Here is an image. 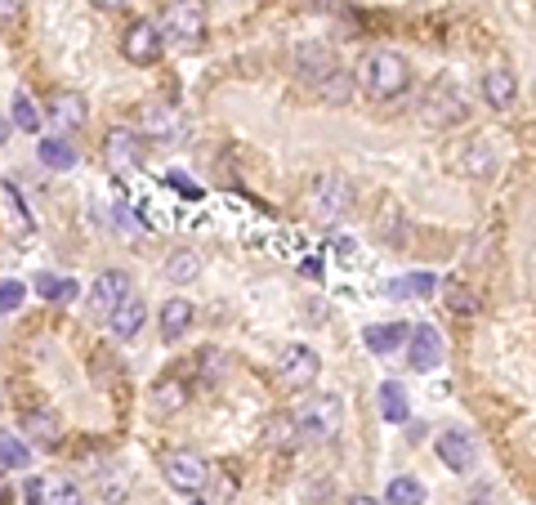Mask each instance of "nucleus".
<instances>
[{
    "label": "nucleus",
    "instance_id": "obj_4",
    "mask_svg": "<svg viewBox=\"0 0 536 505\" xmlns=\"http://www.w3.org/2000/svg\"><path fill=\"white\" fill-rule=\"evenodd\" d=\"M309 215L318 224H340L353 215V184L344 175H318L309 188Z\"/></svg>",
    "mask_w": 536,
    "mask_h": 505
},
{
    "label": "nucleus",
    "instance_id": "obj_40",
    "mask_svg": "<svg viewBox=\"0 0 536 505\" xmlns=\"http://www.w3.org/2000/svg\"><path fill=\"white\" fill-rule=\"evenodd\" d=\"M304 5H322V0H304Z\"/></svg>",
    "mask_w": 536,
    "mask_h": 505
},
{
    "label": "nucleus",
    "instance_id": "obj_34",
    "mask_svg": "<svg viewBox=\"0 0 536 505\" xmlns=\"http://www.w3.org/2000/svg\"><path fill=\"white\" fill-rule=\"evenodd\" d=\"M23 300H27V282H18V278L0 282V313H14Z\"/></svg>",
    "mask_w": 536,
    "mask_h": 505
},
{
    "label": "nucleus",
    "instance_id": "obj_29",
    "mask_svg": "<svg viewBox=\"0 0 536 505\" xmlns=\"http://www.w3.org/2000/svg\"><path fill=\"white\" fill-rule=\"evenodd\" d=\"M496 170V152L487 139H474V144L465 148V175H474V179H483V175H492Z\"/></svg>",
    "mask_w": 536,
    "mask_h": 505
},
{
    "label": "nucleus",
    "instance_id": "obj_11",
    "mask_svg": "<svg viewBox=\"0 0 536 505\" xmlns=\"http://www.w3.org/2000/svg\"><path fill=\"white\" fill-rule=\"evenodd\" d=\"M23 497H27V505H85L81 483L67 479V474H41V479H27Z\"/></svg>",
    "mask_w": 536,
    "mask_h": 505
},
{
    "label": "nucleus",
    "instance_id": "obj_26",
    "mask_svg": "<svg viewBox=\"0 0 536 505\" xmlns=\"http://www.w3.org/2000/svg\"><path fill=\"white\" fill-rule=\"evenodd\" d=\"M434 291H438L434 273H407V278L389 282V295H394V300H429Z\"/></svg>",
    "mask_w": 536,
    "mask_h": 505
},
{
    "label": "nucleus",
    "instance_id": "obj_9",
    "mask_svg": "<svg viewBox=\"0 0 536 505\" xmlns=\"http://www.w3.org/2000/svg\"><path fill=\"white\" fill-rule=\"evenodd\" d=\"M277 376H282L286 389H313L322 376V358L309 345H286L282 358H277Z\"/></svg>",
    "mask_w": 536,
    "mask_h": 505
},
{
    "label": "nucleus",
    "instance_id": "obj_3",
    "mask_svg": "<svg viewBox=\"0 0 536 505\" xmlns=\"http://www.w3.org/2000/svg\"><path fill=\"white\" fill-rule=\"evenodd\" d=\"M420 117H425V126H434V130H456L469 117V103H465L461 85L447 81V76H438V81L420 94Z\"/></svg>",
    "mask_w": 536,
    "mask_h": 505
},
{
    "label": "nucleus",
    "instance_id": "obj_36",
    "mask_svg": "<svg viewBox=\"0 0 536 505\" xmlns=\"http://www.w3.org/2000/svg\"><path fill=\"white\" fill-rule=\"evenodd\" d=\"M90 5H94V9H121L126 0H90Z\"/></svg>",
    "mask_w": 536,
    "mask_h": 505
},
{
    "label": "nucleus",
    "instance_id": "obj_42",
    "mask_svg": "<svg viewBox=\"0 0 536 505\" xmlns=\"http://www.w3.org/2000/svg\"><path fill=\"white\" fill-rule=\"evenodd\" d=\"M193 505H206V501H193Z\"/></svg>",
    "mask_w": 536,
    "mask_h": 505
},
{
    "label": "nucleus",
    "instance_id": "obj_20",
    "mask_svg": "<svg viewBox=\"0 0 536 505\" xmlns=\"http://www.w3.org/2000/svg\"><path fill=\"white\" fill-rule=\"evenodd\" d=\"M264 443L273 447V452H295V447L304 443V430H300V421H295V412H273L268 416Z\"/></svg>",
    "mask_w": 536,
    "mask_h": 505
},
{
    "label": "nucleus",
    "instance_id": "obj_33",
    "mask_svg": "<svg viewBox=\"0 0 536 505\" xmlns=\"http://www.w3.org/2000/svg\"><path fill=\"white\" fill-rule=\"evenodd\" d=\"M443 287V282H438ZM443 300H447V309H456V313H474L478 309V295L465 287V282H447L443 287Z\"/></svg>",
    "mask_w": 536,
    "mask_h": 505
},
{
    "label": "nucleus",
    "instance_id": "obj_14",
    "mask_svg": "<svg viewBox=\"0 0 536 505\" xmlns=\"http://www.w3.org/2000/svg\"><path fill=\"white\" fill-rule=\"evenodd\" d=\"M407 362L416 371H434L438 362H443V336H438L429 322H420V327L407 331Z\"/></svg>",
    "mask_w": 536,
    "mask_h": 505
},
{
    "label": "nucleus",
    "instance_id": "obj_41",
    "mask_svg": "<svg viewBox=\"0 0 536 505\" xmlns=\"http://www.w3.org/2000/svg\"><path fill=\"white\" fill-rule=\"evenodd\" d=\"M0 407H5V394H0Z\"/></svg>",
    "mask_w": 536,
    "mask_h": 505
},
{
    "label": "nucleus",
    "instance_id": "obj_6",
    "mask_svg": "<svg viewBox=\"0 0 536 505\" xmlns=\"http://www.w3.org/2000/svg\"><path fill=\"white\" fill-rule=\"evenodd\" d=\"M161 32L175 45H201L206 41V0H170L161 14Z\"/></svg>",
    "mask_w": 536,
    "mask_h": 505
},
{
    "label": "nucleus",
    "instance_id": "obj_27",
    "mask_svg": "<svg viewBox=\"0 0 536 505\" xmlns=\"http://www.w3.org/2000/svg\"><path fill=\"white\" fill-rule=\"evenodd\" d=\"M385 501L389 505H425L429 492H425V483H420V479H411V474H398V479L389 483Z\"/></svg>",
    "mask_w": 536,
    "mask_h": 505
},
{
    "label": "nucleus",
    "instance_id": "obj_22",
    "mask_svg": "<svg viewBox=\"0 0 536 505\" xmlns=\"http://www.w3.org/2000/svg\"><path fill=\"white\" fill-rule=\"evenodd\" d=\"M193 318H197V309L188 300H166L161 304V340H166V345L184 340L188 327H193Z\"/></svg>",
    "mask_w": 536,
    "mask_h": 505
},
{
    "label": "nucleus",
    "instance_id": "obj_12",
    "mask_svg": "<svg viewBox=\"0 0 536 505\" xmlns=\"http://www.w3.org/2000/svg\"><path fill=\"white\" fill-rule=\"evenodd\" d=\"M130 295V278L121 269H103L99 278L90 282V313L94 318H112V309H117L121 300Z\"/></svg>",
    "mask_w": 536,
    "mask_h": 505
},
{
    "label": "nucleus",
    "instance_id": "obj_15",
    "mask_svg": "<svg viewBox=\"0 0 536 505\" xmlns=\"http://www.w3.org/2000/svg\"><path fill=\"white\" fill-rule=\"evenodd\" d=\"M514 99H519V76H514L510 68H492L483 72V103L496 112H510Z\"/></svg>",
    "mask_w": 536,
    "mask_h": 505
},
{
    "label": "nucleus",
    "instance_id": "obj_23",
    "mask_svg": "<svg viewBox=\"0 0 536 505\" xmlns=\"http://www.w3.org/2000/svg\"><path fill=\"white\" fill-rule=\"evenodd\" d=\"M380 398V416H385L389 425H407L411 421V403H407V389L398 385V380H385V385L376 389Z\"/></svg>",
    "mask_w": 536,
    "mask_h": 505
},
{
    "label": "nucleus",
    "instance_id": "obj_2",
    "mask_svg": "<svg viewBox=\"0 0 536 505\" xmlns=\"http://www.w3.org/2000/svg\"><path fill=\"white\" fill-rule=\"evenodd\" d=\"M353 81H358V90L367 94L371 103L402 99V94H407V85H411V63L402 59L398 50H371L367 59L358 63Z\"/></svg>",
    "mask_w": 536,
    "mask_h": 505
},
{
    "label": "nucleus",
    "instance_id": "obj_17",
    "mask_svg": "<svg viewBox=\"0 0 536 505\" xmlns=\"http://www.w3.org/2000/svg\"><path fill=\"white\" fill-rule=\"evenodd\" d=\"M23 438L36 447H54L63 438V421L50 412V407H32V412H23Z\"/></svg>",
    "mask_w": 536,
    "mask_h": 505
},
{
    "label": "nucleus",
    "instance_id": "obj_1",
    "mask_svg": "<svg viewBox=\"0 0 536 505\" xmlns=\"http://www.w3.org/2000/svg\"><path fill=\"white\" fill-rule=\"evenodd\" d=\"M295 76H300L327 108H344V103L353 99V90H358L353 72L335 59L331 45H318V41H309V45L295 50Z\"/></svg>",
    "mask_w": 536,
    "mask_h": 505
},
{
    "label": "nucleus",
    "instance_id": "obj_8",
    "mask_svg": "<svg viewBox=\"0 0 536 505\" xmlns=\"http://www.w3.org/2000/svg\"><path fill=\"white\" fill-rule=\"evenodd\" d=\"M139 161H143L139 130L117 126V130H108V135H103V166H108L117 179L134 175V170H139Z\"/></svg>",
    "mask_w": 536,
    "mask_h": 505
},
{
    "label": "nucleus",
    "instance_id": "obj_30",
    "mask_svg": "<svg viewBox=\"0 0 536 505\" xmlns=\"http://www.w3.org/2000/svg\"><path fill=\"white\" fill-rule=\"evenodd\" d=\"M197 273H201V255L197 251H175L166 260V278L179 282V287H184V282H193Z\"/></svg>",
    "mask_w": 536,
    "mask_h": 505
},
{
    "label": "nucleus",
    "instance_id": "obj_38",
    "mask_svg": "<svg viewBox=\"0 0 536 505\" xmlns=\"http://www.w3.org/2000/svg\"><path fill=\"white\" fill-rule=\"evenodd\" d=\"M349 505H380V501H376V497H353Z\"/></svg>",
    "mask_w": 536,
    "mask_h": 505
},
{
    "label": "nucleus",
    "instance_id": "obj_24",
    "mask_svg": "<svg viewBox=\"0 0 536 505\" xmlns=\"http://www.w3.org/2000/svg\"><path fill=\"white\" fill-rule=\"evenodd\" d=\"M362 345H367L371 354H394L398 345H407V327H402V322H385V327H367V331H362Z\"/></svg>",
    "mask_w": 536,
    "mask_h": 505
},
{
    "label": "nucleus",
    "instance_id": "obj_13",
    "mask_svg": "<svg viewBox=\"0 0 536 505\" xmlns=\"http://www.w3.org/2000/svg\"><path fill=\"white\" fill-rule=\"evenodd\" d=\"M45 117H50L54 135H72V130L85 126V99L76 90H54L50 103H45Z\"/></svg>",
    "mask_w": 536,
    "mask_h": 505
},
{
    "label": "nucleus",
    "instance_id": "obj_16",
    "mask_svg": "<svg viewBox=\"0 0 536 505\" xmlns=\"http://www.w3.org/2000/svg\"><path fill=\"white\" fill-rule=\"evenodd\" d=\"M139 130L148 139H175L179 130H184V117H179V108H170V103H148V108L139 112Z\"/></svg>",
    "mask_w": 536,
    "mask_h": 505
},
{
    "label": "nucleus",
    "instance_id": "obj_10",
    "mask_svg": "<svg viewBox=\"0 0 536 505\" xmlns=\"http://www.w3.org/2000/svg\"><path fill=\"white\" fill-rule=\"evenodd\" d=\"M161 23H152V18H134L126 27V36H121V54L134 63V68H148V63L161 59Z\"/></svg>",
    "mask_w": 536,
    "mask_h": 505
},
{
    "label": "nucleus",
    "instance_id": "obj_37",
    "mask_svg": "<svg viewBox=\"0 0 536 505\" xmlns=\"http://www.w3.org/2000/svg\"><path fill=\"white\" fill-rule=\"evenodd\" d=\"M5 492H9V470L0 465V501H5Z\"/></svg>",
    "mask_w": 536,
    "mask_h": 505
},
{
    "label": "nucleus",
    "instance_id": "obj_31",
    "mask_svg": "<svg viewBox=\"0 0 536 505\" xmlns=\"http://www.w3.org/2000/svg\"><path fill=\"white\" fill-rule=\"evenodd\" d=\"M32 287H36L41 300H50V304H63V300H72V295H76V282L72 278H54V273H41Z\"/></svg>",
    "mask_w": 536,
    "mask_h": 505
},
{
    "label": "nucleus",
    "instance_id": "obj_19",
    "mask_svg": "<svg viewBox=\"0 0 536 505\" xmlns=\"http://www.w3.org/2000/svg\"><path fill=\"white\" fill-rule=\"evenodd\" d=\"M143 322H148V304H143L139 295H126V300L112 309L108 327H112V336H117V340H134L143 331Z\"/></svg>",
    "mask_w": 536,
    "mask_h": 505
},
{
    "label": "nucleus",
    "instance_id": "obj_32",
    "mask_svg": "<svg viewBox=\"0 0 536 505\" xmlns=\"http://www.w3.org/2000/svg\"><path fill=\"white\" fill-rule=\"evenodd\" d=\"M9 117H14V126L27 130V135H36V130H41V112H36V103L27 99L23 90L14 94V112H9Z\"/></svg>",
    "mask_w": 536,
    "mask_h": 505
},
{
    "label": "nucleus",
    "instance_id": "obj_28",
    "mask_svg": "<svg viewBox=\"0 0 536 505\" xmlns=\"http://www.w3.org/2000/svg\"><path fill=\"white\" fill-rule=\"evenodd\" d=\"M0 465L5 470H23V465H32V443L18 434H0Z\"/></svg>",
    "mask_w": 536,
    "mask_h": 505
},
{
    "label": "nucleus",
    "instance_id": "obj_7",
    "mask_svg": "<svg viewBox=\"0 0 536 505\" xmlns=\"http://www.w3.org/2000/svg\"><path fill=\"white\" fill-rule=\"evenodd\" d=\"M161 474H166V483L175 492H188V497H197V492L206 488V479H210V465L201 461L197 452H188V447H175V452L161 456Z\"/></svg>",
    "mask_w": 536,
    "mask_h": 505
},
{
    "label": "nucleus",
    "instance_id": "obj_35",
    "mask_svg": "<svg viewBox=\"0 0 536 505\" xmlns=\"http://www.w3.org/2000/svg\"><path fill=\"white\" fill-rule=\"evenodd\" d=\"M27 0H0V27H18L23 23Z\"/></svg>",
    "mask_w": 536,
    "mask_h": 505
},
{
    "label": "nucleus",
    "instance_id": "obj_18",
    "mask_svg": "<svg viewBox=\"0 0 536 505\" xmlns=\"http://www.w3.org/2000/svg\"><path fill=\"white\" fill-rule=\"evenodd\" d=\"M438 456H443V465L452 474H469L474 470V438H469L465 430H447L443 438H438Z\"/></svg>",
    "mask_w": 536,
    "mask_h": 505
},
{
    "label": "nucleus",
    "instance_id": "obj_25",
    "mask_svg": "<svg viewBox=\"0 0 536 505\" xmlns=\"http://www.w3.org/2000/svg\"><path fill=\"white\" fill-rule=\"evenodd\" d=\"M36 157H41L45 170H72V166H76V148L67 144L63 135L41 139V144H36Z\"/></svg>",
    "mask_w": 536,
    "mask_h": 505
},
{
    "label": "nucleus",
    "instance_id": "obj_21",
    "mask_svg": "<svg viewBox=\"0 0 536 505\" xmlns=\"http://www.w3.org/2000/svg\"><path fill=\"white\" fill-rule=\"evenodd\" d=\"M188 398H193V394H188L184 380L166 376V380H157V385H152L148 403H152V412H157V416H175V412H184V407H188Z\"/></svg>",
    "mask_w": 536,
    "mask_h": 505
},
{
    "label": "nucleus",
    "instance_id": "obj_5",
    "mask_svg": "<svg viewBox=\"0 0 536 505\" xmlns=\"http://www.w3.org/2000/svg\"><path fill=\"white\" fill-rule=\"evenodd\" d=\"M295 421H300V430L309 438L327 443V438H335V434H340V425H344L340 394H309V398H304V407L295 412Z\"/></svg>",
    "mask_w": 536,
    "mask_h": 505
},
{
    "label": "nucleus",
    "instance_id": "obj_39",
    "mask_svg": "<svg viewBox=\"0 0 536 505\" xmlns=\"http://www.w3.org/2000/svg\"><path fill=\"white\" fill-rule=\"evenodd\" d=\"M5 139H9V121H0V148H5Z\"/></svg>",
    "mask_w": 536,
    "mask_h": 505
}]
</instances>
